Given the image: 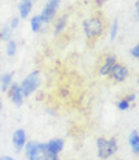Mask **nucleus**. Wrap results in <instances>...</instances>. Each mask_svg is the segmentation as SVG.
Instances as JSON below:
<instances>
[{"label": "nucleus", "instance_id": "nucleus-1", "mask_svg": "<svg viewBox=\"0 0 139 160\" xmlns=\"http://www.w3.org/2000/svg\"><path fill=\"white\" fill-rule=\"evenodd\" d=\"M42 83V77H40V72L38 69L32 71L30 73H28L24 79H22V82L19 83L23 93L25 97H29L30 95H33L40 86Z\"/></svg>", "mask_w": 139, "mask_h": 160}, {"label": "nucleus", "instance_id": "nucleus-2", "mask_svg": "<svg viewBox=\"0 0 139 160\" xmlns=\"http://www.w3.org/2000/svg\"><path fill=\"white\" fill-rule=\"evenodd\" d=\"M82 29L88 39H96L104 33V23L99 17H90L82 22Z\"/></svg>", "mask_w": 139, "mask_h": 160}, {"label": "nucleus", "instance_id": "nucleus-3", "mask_svg": "<svg viewBox=\"0 0 139 160\" xmlns=\"http://www.w3.org/2000/svg\"><path fill=\"white\" fill-rule=\"evenodd\" d=\"M23 150L27 160H44V155L47 152V146H45V142L30 140L27 141Z\"/></svg>", "mask_w": 139, "mask_h": 160}, {"label": "nucleus", "instance_id": "nucleus-4", "mask_svg": "<svg viewBox=\"0 0 139 160\" xmlns=\"http://www.w3.org/2000/svg\"><path fill=\"white\" fill-rule=\"evenodd\" d=\"M58 8H60V3L58 2H55V0H48L47 4L43 7L42 13L39 14L42 20H43V24H51V23L55 22V18L57 15Z\"/></svg>", "mask_w": 139, "mask_h": 160}, {"label": "nucleus", "instance_id": "nucleus-5", "mask_svg": "<svg viewBox=\"0 0 139 160\" xmlns=\"http://www.w3.org/2000/svg\"><path fill=\"white\" fill-rule=\"evenodd\" d=\"M27 141H28V136H27V132H25L24 129L19 128V129H17L13 132V135H12V144H13V146H14L17 152H20L24 149Z\"/></svg>", "mask_w": 139, "mask_h": 160}, {"label": "nucleus", "instance_id": "nucleus-6", "mask_svg": "<svg viewBox=\"0 0 139 160\" xmlns=\"http://www.w3.org/2000/svg\"><path fill=\"white\" fill-rule=\"evenodd\" d=\"M128 76H129L128 68L125 66L120 64V63H116L113 67V69H111V72L109 73L108 77H110L114 82H124L125 79L128 78Z\"/></svg>", "mask_w": 139, "mask_h": 160}, {"label": "nucleus", "instance_id": "nucleus-7", "mask_svg": "<svg viewBox=\"0 0 139 160\" xmlns=\"http://www.w3.org/2000/svg\"><path fill=\"white\" fill-rule=\"evenodd\" d=\"M8 95H9L10 100H12V102H13L15 106H22V105H23L25 96H24V93H23V91H22L19 83L13 82V85H12L10 88L8 90Z\"/></svg>", "mask_w": 139, "mask_h": 160}, {"label": "nucleus", "instance_id": "nucleus-8", "mask_svg": "<svg viewBox=\"0 0 139 160\" xmlns=\"http://www.w3.org/2000/svg\"><path fill=\"white\" fill-rule=\"evenodd\" d=\"M118 63V58L115 54H108L103 62V64L99 68V73L100 76H109V73L111 72L113 67Z\"/></svg>", "mask_w": 139, "mask_h": 160}, {"label": "nucleus", "instance_id": "nucleus-9", "mask_svg": "<svg viewBox=\"0 0 139 160\" xmlns=\"http://www.w3.org/2000/svg\"><path fill=\"white\" fill-rule=\"evenodd\" d=\"M45 146H47V151L52 152V154H57L60 155L65 148V140L60 139V138H53L51 140H48L45 142Z\"/></svg>", "mask_w": 139, "mask_h": 160}, {"label": "nucleus", "instance_id": "nucleus-10", "mask_svg": "<svg viewBox=\"0 0 139 160\" xmlns=\"http://www.w3.org/2000/svg\"><path fill=\"white\" fill-rule=\"evenodd\" d=\"M33 9V2L32 0H20L18 5V13H19V19H27Z\"/></svg>", "mask_w": 139, "mask_h": 160}, {"label": "nucleus", "instance_id": "nucleus-11", "mask_svg": "<svg viewBox=\"0 0 139 160\" xmlns=\"http://www.w3.org/2000/svg\"><path fill=\"white\" fill-rule=\"evenodd\" d=\"M96 149H98V156L101 160L109 159L108 155V139L104 136H100L96 139Z\"/></svg>", "mask_w": 139, "mask_h": 160}, {"label": "nucleus", "instance_id": "nucleus-12", "mask_svg": "<svg viewBox=\"0 0 139 160\" xmlns=\"http://www.w3.org/2000/svg\"><path fill=\"white\" fill-rule=\"evenodd\" d=\"M13 78H14V73L13 72H5L0 76V90L3 92H8V90L10 88V86L13 85Z\"/></svg>", "mask_w": 139, "mask_h": 160}, {"label": "nucleus", "instance_id": "nucleus-13", "mask_svg": "<svg viewBox=\"0 0 139 160\" xmlns=\"http://www.w3.org/2000/svg\"><path fill=\"white\" fill-rule=\"evenodd\" d=\"M128 142L131 149V152L138 155L139 154V132H138V130H131V132L129 134V138H128Z\"/></svg>", "mask_w": 139, "mask_h": 160}, {"label": "nucleus", "instance_id": "nucleus-14", "mask_svg": "<svg viewBox=\"0 0 139 160\" xmlns=\"http://www.w3.org/2000/svg\"><path fill=\"white\" fill-rule=\"evenodd\" d=\"M68 23V15H61L56 22H55V28H53V34L60 35L67 27Z\"/></svg>", "mask_w": 139, "mask_h": 160}, {"label": "nucleus", "instance_id": "nucleus-15", "mask_svg": "<svg viewBox=\"0 0 139 160\" xmlns=\"http://www.w3.org/2000/svg\"><path fill=\"white\" fill-rule=\"evenodd\" d=\"M42 27H43V20H42L40 15L38 14V15L32 17V19H30V29H32V32L33 33H38V32H40Z\"/></svg>", "mask_w": 139, "mask_h": 160}, {"label": "nucleus", "instance_id": "nucleus-16", "mask_svg": "<svg viewBox=\"0 0 139 160\" xmlns=\"http://www.w3.org/2000/svg\"><path fill=\"white\" fill-rule=\"evenodd\" d=\"M119 150V144H118V140L116 138H110L108 139V155H109V159L115 155Z\"/></svg>", "mask_w": 139, "mask_h": 160}, {"label": "nucleus", "instance_id": "nucleus-17", "mask_svg": "<svg viewBox=\"0 0 139 160\" xmlns=\"http://www.w3.org/2000/svg\"><path fill=\"white\" fill-rule=\"evenodd\" d=\"M13 29L9 27V24H4V27L0 30V41H5V42H9L12 39V35H13Z\"/></svg>", "mask_w": 139, "mask_h": 160}, {"label": "nucleus", "instance_id": "nucleus-18", "mask_svg": "<svg viewBox=\"0 0 139 160\" xmlns=\"http://www.w3.org/2000/svg\"><path fill=\"white\" fill-rule=\"evenodd\" d=\"M7 56L8 57H14L18 52V43L14 41V39H10L9 42H7Z\"/></svg>", "mask_w": 139, "mask_h": 160}, {"label": "nucleus", "instance_id": "nucleus-19", "mask_svg": "<svg viewBox=\"0 0 139 160\" xmlns=\"http://www.w3.org/2000/svg\"><path fill=\"white\" fill-rule=\"evenodd\" d=\"M118 32H119V22H118V19H115L114 22H113V24H111V28H110V41L113 42V41H115V38L118 37Z\"/></svg>", "mask_w": 139, "mask_h": 160}, {"label": "nucleus", "instance_id": "nucleus-20", "mask_svg": "<svg viewBox=\"0 0 139 160\" xmlns=\"http://www.w3.org/2000/svg\"><path fill=\"white\" fill-rule=\"evenodd\" d=\"M116 106H118V110H119V111H128L129 107H130V103H129V102L125 100V97H124V98H121V100L118 101Z\"/></svg>", "mask_w": 139, "mask_h": 160}, {"label": "nucleus", "instance_id": "nucleus-21", "mask_svg": "<svg viewBox=\"0 0 139 160\" xmlns=\"http://www.w3.org/2000/svg\"><path fill=\"white\" fill-rule=\"evenodd\" d=\"M8 24H9V27H10L13 30L17 29V28L19 27V24H20V19H19V17H14V18H12L10 22H9Z\"/></svg>", "mask_w": 139, "mask_h": 160}, {"label": "nucleus", "instance_id": "nucleus-22", "mask_svg": "<svg viewBox=\"0 0 139 160\" xmlns=\"http://www.w3.org/2000/svg\"><path fill=\"white\" fill-rule=\"evenodd\" d=\"M44 160H61V158H60V155H57V154H52V152H45V155H44Z\"/></svg>", "mask_w": 139, "mask_h": 160}, {"label": "nucleus", "instance_id": "nucleus-23", "mask_svg": "<svg viewBox=\"0 0 139 160\" xmlns=\"http://www.w3.org/2000/svg\"><path fill=\"white\" fill-rule=\"evenodd\" d=\"M130 56H131L133 58H135V59L139 58V44H135V46L130 49Z\"/></svg>", "mask_w": 139, "mask_h": 160}, {"label": "nucleus", "instance_id": "nucleus-24", "mask_svg": "<svg viewBox=\"0 0 139 160\" xmlns=\"http://www.w3.org/2000/svg\"><path fill=\"white\" fill-rule=\"evenodd\" d=\"M135 98H136V96H135V93H129L126 97H125V100L129 102V103H131V102H134L135 101Z\"/></svg>", "mask_w": 139, "mask_h": 160}, {"label": "nucleus", "instance_id": "nucleus-25", "mask_svg": "<svg viewBox=\"0 0 139 160\" xmlns=\"http://www.w3.org/2000/svg\"><path fill=\"white\" fill-rule=\"evenodd\" d=\"M44 111H45V113H48V115H51V116H56V111H53V108L47 107V108H45Z\"/></svg>", "mask_w": 139, "mask_h": 160}, {"label": "nucleus", "instance_id": "nucleus-26", "mask_svg": "<svg viewBox=\"0 0 139 160\" xmlns=\"http://www.w3.org/2000/svg\"><path fill=\"white\" fill-rule=\"evenodd\" d=\"M2 160H15V159L10 155H4V156H2Z\"/></svg>", "mask_w": 139, "mask_h": 160}, {"label": "nucleus", "instance_id": "nucleus-27", "mask_svg": "<svg viewBox=\"0 0 139 160\" xmlns=\"http://www.w3.org/2000/svg\"><path fill=\"white\" fill-rule=\"evenodd\" d=\"M105 2H106V0H95V3H96V5H98V7H101Z\"/></svg>", "mask_w": 139, "mask_h": 160}, {"label": "nucleus", "instance_id": "nucleus-28", "mask_svg": "<svg viewBox=\"0 0 139 160\" xmlns=\"http://www.w3.org/2000/svg\"><path fill=\"white\" fill-rule=\"evenodd\" d=\"M138 9H139V2L136 0V2H135V10L138 12Z\"/></svg>", "mask_w": 139, "mask_h": 160}, {"label": "nucleus", "instance_id": "nucleus-29", "mask_svg": "<svg viewBox=\"0 0 139 160\" xmlns=\"http://www.w3.org/2000/svg\"><path fill=\"white\" fill-rule=\"evenodd\" d=\"M2 110H3V102L0 101V112H2Z\"/></svg>", "mask_w": 139, "mask_h": 160}, {"label": "nucleus", "instance_id": "nucleus-30", "mask_svg": "<svg viewBox=\"0 0 139 160\" xmlns=\"http://www.w3.org/2000/svg\"><path fill=\"white\" fill-rule=\"evenodd\" d=\"M2 128H3V126H2V122H0V134H2Z\"/></svg>", "mask_w": 139, "mask_h": 160}, {"label": "nucleus", "instance_id": "nucleus-31", "mask_svg": "<svg viewBox=\"0 0 139 160\" xmlns=\"http://www.w3.org/2000/svg\"><path fill=\"white\" fill-rule=\"evenodd\" d=\"M55 2H58V3H61V0H55Z\"/></svg>", "mask_w": 139, "mask_h": 160}, {"label": "nucleus", "instance_id": "nucleus-32", "mask_svg": "<svg viewBox=\"0 0 139 160\" xmlns=\"http://www.w3.org/2000/svg\"><path fill=\"white\" fill-rule=\"evenodd\" d=\"M105 160H114V159H105Z\"/></svg>", "mask_w": 139, "mask_h": 160}, {"label": "nucleus", "instance_id": "nucleus-33", "mask_svg": "<svg viewBox=\"0 0 139 160\" xmlns=\"http://www.w3.org/2000/svg\"><path fill=\"white\" fill-rule=\"evenodd\" d=\"M32 2H37V0H32Z\"/></svg>", "mask_w": 139, "mask_h": 160}, {"label": "nucleus", "instance_id": "nucleus-34", "mask_svg": "<svg viewBox=\"0 0 139 160\" xmlns=\"http://www.w3.org/2000/svg\"><path fill=\"white\" fill-rule=\"evenodd\" d=\"M0 160H2V158H0Z\"/></svg>", "mask_w": 139, "mask_h": 160}]
</instances>
